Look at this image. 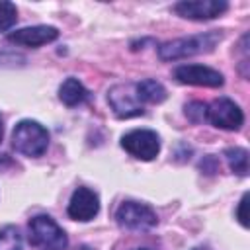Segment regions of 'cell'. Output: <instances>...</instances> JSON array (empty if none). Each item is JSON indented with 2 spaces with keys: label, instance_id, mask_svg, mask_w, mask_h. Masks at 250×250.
I'll list each match as a JSON object with an SVG mask.
<instances>
[{
  "label": "cell",
  "instance_id": "cell-1",
  "mask_svg": "<svg viewBox=\"0 0 250 250\" xmlns=\"http://www.w3.org/2000/svg\"><path fill=\"white\" fill-rule=\"evenodd\" d=\"M221 39H223L221 31H207V33H199V35H191V37L174 39V41H168L158 47V57L162 61H178V59H188L193 55L209 53L215 49V45Z\"/></svg>",
  "mask_w": 250,
  "mask_h": 250
},
{
  "label": "cell",
  "instance_id": "cell-2",
  "mask_svg": "<svg viewBox=\"0 0 250 250\" xmlns=\"http://www.w3.org/2000/svg\"><path fill=\"white\" fill-rule=\"evenodd\" d=\"M12 145L23 156H41L49 146V131L37 121L23 119L14 127Z\"/></svg>",
  "mask_w": 250,
  "mask_h": 250
},
{
  "label": "cell",
  "instance_id": "cell-3",
  "mask_svg": "<svg viewBox=\"0 0 250 250\" xmlns=\"http://www.w3.org/2000/svg\"><path fill=\"white\" fill-rule=\"evenodd\" d=\"M29 244L37 250H64L68 238L49 215H37L29 221Z\"/></svg>",
  "mask_w": 250,
  "mask_h": 250
},
{
  "label": "cell",
  "instance_id": "cell-4",
  "mask_svg": "<svg viewBox=\"0 0 250 250\" xmlns=\"http://www.w3.org/2000/svg\"><path fill=\"white\" fill-rule=\"evenodd\" d=\"M115 219L123 229L129 230H150L158 223L156 213L148 205L139 201H123L117 207Z\"/></svg>",
  "mask_w": 250,
  "mask_h": 250
},
{
  "label": "cell",
  "instance_id": "cell-5",
  "mask_svg": "<svg viewBox=\"0 0 250 250\" xmlns=\"http://www.w3.org/2000/svg\"><path fill=\"white\" fill-rule=\"evenodd\" d=\"M121 146L139 160H152L160 152V139L150 129H135L121 137Z\"/></svg>",
  "mask_w": 250,
  "mask_h": 250
},
{
  "label": "cell",
  "instance_id": "cell-6",
  "mask_svg": "<svg viewBox=\"0 0 250 250\" xmlns=\"http://www.w3.org/2000/svg\"><path fill=\"white\" fill-rule=\"evenodd\" d=\"M207 119L211 125L225 131H238L244 123V113L230 98H219L207 105Z\"/></svg>",
  "mask_w": 250,
  "mask_h": 250
},
{
  "label": "cell",
  "instance_id": "cell-7",
  "mask_svg": "<svg viewBox=\"0 0 250 250\" xmlns=\"http://www.w3.org/2000/svg\"><path fill=\"white\" fill-rule=\"evenodd\" d=\"M107 102L113 107V113L117 117H137L143 115L145 109L137 98L135 84H117L107 92Z\"/></svg>",
  "mask_w": 250,
  "mask_h": 250
},
{
  "label": "cell",
  "instance_id": "cell-8",
  "mask_svg": "<svg viewBox=\"0 0 250 250\" xmlns=\"http://www.w3.org/2000/svg\"><path fill=\"white\" fill-rule=\"evenodd\" d=\"M229 4L225 0H182L174 4V12L186 20H213L227 12Z\"/></svg>",
  "mask_w": 250,
  "mask_h": 250
},
{
  "label": "cell",
  "instance_id": "cell-9",
  "mask_svg": "<svg viewBox=\"0 0 250 250\" xmlns=\"http://www.w3.org/2000/svg\"><path fill=\"white\" fill-rule=\"evenodd\" d=\"M174 78L180 84H191V86H207V88H219L223 86L225 78L219 70L203 64H182L174 70Z\"/></svg>",
  "mask_w": 250,
  "mask_h": 250
},
{
  "label": "cell",
  "instance_id": "cell-10",
  "mask_svg": "<svg viewBox=\"0 0 250 250\" xmlns=\"http://www.w3.org/2000/svg\"><path fill=\"white\" fill-rule=\"evenodd\" d=\"M100 211V199L98 193L90 188H78L74 189L70 201H68V217L74 221H92Z\"/></svg>",
  "mask_w": 250,
  "mask_h": 250
},
{
  "label": "cell",
  "instance_id": "cell-11",
  "mask_svg": "<svg viewBox=\"0 0 250 250\" xmlns=\"http://www.w3.org/2000/svg\"><path fill=\"white\" fill-rule=\"evenodd\" d=\"M59 37V29L53 25H33L8 33V41L23 47H41Z\"/></svg>",
  "mask_w": 250,
  "mask_h": 250
},
{
  "label": "cell",
  "instance_id": "cell-12",
  "mask_svg": "<svg viewBox=\"0 0 250 250\" xmlns=\"http://www.w3.org/2000/svg\"><path fill=\"white\" fill-rule=\"evenodd\" d=\"M59 98L64 105H78L88 98V90L78 78H66L59 88Z\"/></svg>",
  "mask_w": 250,
  "mask_h": 250
},
{
  "label": "cell",
  "instance_id": "cell-13",
  "mask_svg": "<svg viewBox=\"0 0 250 250\" xmlns=\"http://www.w3.org/2000/svg\"><path fill=\"white\" fill-rule=\"evenodd\" d=\"M135 92L139 102H146V104H160L166 100V88L152 78L141 80L139 84H135Z\"/></svg>",
  "mask_w": 250,
  "mask_h": 250
},
{
  "label": "cell",
  "instance_id": "cell-14",
  "mask_svg": "<svg viewBox=\"0 0 250 250\" xmlns=\"http://www.w3.org/2000/svg\"><path fill=\"white\" fill-rule=\"evenodd\" d=\"M225 156H227V162H229V168L238 174V176H248V150L246 148H240V146H234V148H227L225 150Z\"/></svg>",
  "mask_w": 250,
  "mask_h": 250
},
{
  "label": "cell",
  "instance_id": "cell-15",
  "mask_svg": "<svg viewBox=\"0 0 250 250\" xmlns=\"http://www.w3.org/2000/svg\"><path fill=\"white\" fill-rule=\"evenodd\" d=\"M0 250H23L21 234L16 227L8 225L0 229Z\"/></svg>",
  "mask_w": 250,
  "mask_h": 250
},
{
  "label": "cell",
  "instance_id": "cell-16",
  "mask_svg": "<svg viewBox=\"0 0 250 250\" xmlns=\"http://www.w3.org/2000/svg\"><path fill=\"white\" fill-rule=\"evenodd\" d=\"M18 21V8L8 0H0V31H8Z\"/></svg>",
  "mask_w": 250,
  "mask_h": 250
},
{
  "label": "cell",
  "instance_id": "cell-17",
  "mask_svg": "<svg viewBox=\"0 0 250 250\" xmlns=\"http://www.w3.org/2000/svg\"><path fill=\"white\" fill-rule=\"evenodd\" d=\"M186 115L193 123H201L207 119V105L203 102H191L186 105Z\"/></svg>",
  "mask_w": 250,
  "mask_h": 250
},
{
  "label": "cell",
  "instance_id": "cell-18",
  "mask_svg": "<svg viewBox=\"0 0 250 250\" xmlns=\"http://www.w3.org/2000/svg\"><path fill=\"white\" fill-rule=\"evenodd\" d=\"M246 207H248V193L242 195L240 203H238V211H236V219L240 221L242 227H248V213H246Z\"/></svg>",
  "mask_w": 250,
  "mask_h": 250
},
{
  "label": "cell",
  "instance_id": "cell-19",
  "mask_svg": "<svg viewBox=\"0 0 250 250\" xmlns=\"http://www.w3.org/2000/svg\"><path fill=\"white\" fill-rule=\"evenodd\" d=\"M76 250H92V248H88V246H80V248H76Z\"/></svg>",
  "mask_w": 250,
  "mask_h": 250
},
{
  "label": "cell",
  "instance_id": "cell-20",
  "mask_svg": "<svg viewBox=\"0 0 250 250\" xmlns=\"http://www.w3.org/2000/svg\"><path fill=\"white\" fill-rule=\"evenodd\" d=\"M0 139H2V121H0Z\"/></svg>",
  "mask_w": 250,
  "mask_h": 250
},
{
  "label": "cell",
  "instance_id": "cell-21",
  "mask_svg": "<svg viewBox=\"0 0 250 250\" xmlns=\"http://www.w3.org/2000/svg\"><path fill=\"white\" fill-rule=\"evenodd\" d=\"M193 250H207V248H193Z\"/></svg>",
  "mask_w": 250,
  "mask_h": 250
}]
</instances>
